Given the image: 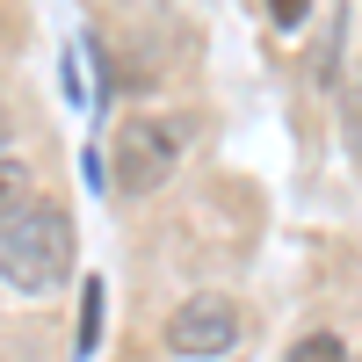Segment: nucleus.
Listing matches in <instances>:
<instances>
[{"mask_svg": "<svg viewBox=\"0 0 362 362\" xmlns=\"http://www.w3.org/2000/svg\"><path fill=\"white\" fill-rule=\"evenodd\" d=\"M283 362H348V348H341V334H305Z\"/></svg>", "mask_w": 362, "mask_h": 362, "instance_id": "nucleus-7", "label": "nucleus"}, {"mask_svg": "<svg viewBox=\"0 0 362 362\" xmlns=\"http://www.w3.org/2000/svg\"><path fill=\"white\" fill-rule=\"evenodd\" d=\"M341 116H348V153L362 160V80L348 87V109H341Z\"/></svg>", "mask_w": 362, "mask_h": 362, "instance_id": "nucleus-9", "label": "nucleus"}, {"mask_svg": "<svg viewBox=\"0 0 362 362\" xmlns=\"http://www.w3.org/2000/svg\"><path fill=\"white\" fill-rule=\"evenodd\" d=\"M95 341H102V283L87 276V290H80V355H95Z\"/></svg>", "mask_w": 362, "mask_h": 362, "instance_id": "nucleus-5", "label": "nucleus"}, {"mask_svg": "<svg viewBox=\"0 0 362 362\" xmlns=\"http://www.w3.org/2000/svg\"><path fill=\"white\" fill-rule=\"evenodd\" d=\"M341 44H348V0L334 8V22H326V51H319V87H334V66H341Z\"/></svg>", "mask_w": 362, "mask_h": 362, "instance_id": "nucleus-6", "label": "nucleus"}, {"mask_svg": "<svg viewBox=\"0 0 362 362\" xmlns=\"http://www.w3.org/2000/svg\"><path fill=\"white\" fill-rule=\"evenodd\" d=\"M73 268V218L58 203H29L0 225V283H15L22 297H44Z\"/></svg>", "mask_w": 362, "mask_h": 362, "instance_id": "nucleus-1", "label": "nucleus"}, {"mask_svg": "<svg viewBox=\"0 0 362 362\" xmlns=\"http://www.w3.org/2000/svg\"><path fill=\"white\" fill-rule=\"evenodd\" d=\"M181 167V131L160 124V116H124L116 124V174H109V189L116 196H153L167 189Z\"/></svg>", "mask_w": 362, "mask_h": 362, "instance_id": "nucleus-2", "label": "nucleus"}, {"mask_svg": "<svg viewBox=\"0 0 362 362\" xmlns=\"http://www.w3.org/2000/svg\"><path fill=\"white\" fill-rule=\"evenodd\" d=\"M37 203V189H29V167L22 160H0V225L15 218V210H29Z\"/></svg>", "mask_w": 362, "mask_h": 362, "instance_id": "nucleus-4", "label": "nucleus"}, {"mask_svg": "<svg viewBox=\"0 0 362 362\" xmlns=\"http://www.w3.org/2000/svg\"><path fill=\"white\" fill-rule=\"evenodd\" d=\"M232 341H239V305H232V297H218V290H203V297H189V305H174V319H167V348L189 355V362L232 355Z\"/></svg>", "mask_w": 362, "mask_h": 362, "instance_id": "nucleus-3", "label": "nucleus"}, {"mask_svg": "<svg viewBox=\"0 0 362 362\" xmlns=\"http://www.w3.org/2000/svg\"><path fill=\"white\" fill-rule=\"evenodd\" d=\"M305 15H312V0H268V22H276V29H290V37L305 29Z\"/></svg>", "mask_w": 362, "mask_h": 362, "instance_id": "nucleus-8", "label": "nucleus"}]
</instances>
